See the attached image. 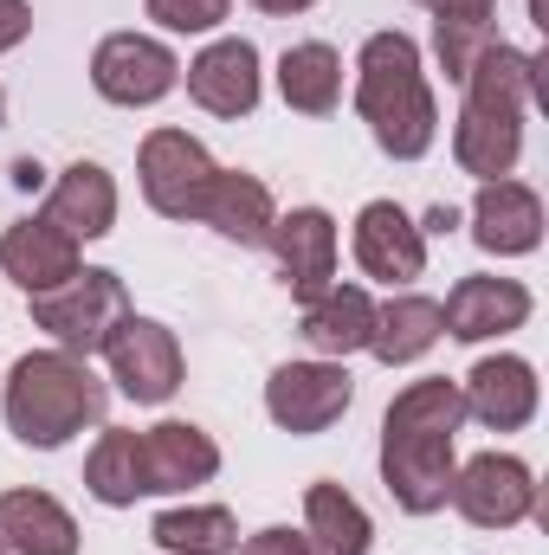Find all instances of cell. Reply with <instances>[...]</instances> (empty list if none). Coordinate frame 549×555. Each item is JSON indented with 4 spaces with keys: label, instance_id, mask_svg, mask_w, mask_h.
Instances as JSON below:
<instances>
[{
    "label": "cell",
    "instance_id": "obj_23",
    "mask_svg": "<svg viewBox=\"0 0 549 555\" xmlns=\"http://www.w3.org/2000/svg\"><path fill=\"white\" fill-rule=\"evenodd\" d=\"M439 336H446V323H439V297H426V291H395L388 304H375L369 356H375L382 369H408V362H420Z\"/></svg>",
    "mask_w": 549,
    "mask_h": 555
},
{
    "label": "cell",
    "instance_id": "obj_3",
    "mask_svg": "<svg viewBox=\"0 0 549 555\" xmlns=\"http://www.w3.org/2000/svg\"><path fill=\"white\" fill-rule=\"evenodd\" d=\"M104 408H111V388L91 375V362H78L65 349H26L0 388L7 433L33 452H59L85 426H104Z\"/></svg>",
    "mask_w": 549,
    "mask_h": 555
},
{
    "label": "cell",
    "instance_id": "obj_26",
    "mask_svg": "<svg viewBox=\"0 0 549 555\" xmlns=\"http://www.w3.org/2000/svg\"><path fill=\"white\" fill-rule=\"evenodd\" d=\"M304 530L323 555H369L375 550V524L369 511L343 491V485H310L304 491Z\"/></svg>",
    "mask_w": 549,
    "mask_h": 555
},
{
    "label": "cell",
    "instance_id": "obj_20",
    "mask_svg": "<svg viewBox=\"0 0 549 555\" xmlns=\"http://www.w3.org/2000/svg\"><path fill=\"white\" fill-rule=\"evenodd\" d=\"M297 336H304L323 362H343V356L369 349V336H375V297H369L362 284H330V291H317V297L304 304Z\"/></svg>",
    "mask_w": 549,
    "mask_h": 555
},
{
    "label": "cell",
    "instance_id": "obj_13",
    "mask_svg": "<svg viewBox=\"0 0 549 555\" xmlns=\"http://www.w3.org/2000/svg\"><path fill=\"white\" fill-rule=\"evenodd\" d=\"M531 310H537V297H531L518 278L472 272V278H459V284L446 291L439 323H446L452 343H491V336H505V330H524Z\"/></svg>",
    "mask_w": 549,
    "mask_h": 555
},
{
    "label": "cell",
    "instance_id": "obj_21",
    "mask_svg": "<svg viewBox=\"0 0 549 555\" xmlns=\"http://www.w3.org/2000/svg\"><path fill=\"white\" fill-rule=\"evenodd\" d=\"M46 220L59 233H72L78 246L85 240H104L117 227V181H111V168L104 162H72L52 181V194H46Z\"/></svg>",
    "mask_w": 549,
    "mask_h": 555
},
{
    "label": "cell",
    "instance_id": "obj_5",
    "mask_svg": "<svg viewBox=\"0 0 549 555\" xmlns=\"http://www.w3.org/2000/svg\"><path fill=\"white\" fill-rule=\"evenodd\" d=\"M124 317H130V291H124V278L104 272V266H78L59 291L33 297V330H46L52 349L78 356V362L104 356V343L117 336Z\"/></svg>",
    "mask_w": 549,
    "mask_h": 555
},
{
    "label": "cell",
    "instance_id": "obj_10",
    "mask_svg": "<svg viewBox=\"0 0 549 555\" xmlns=\"http://www.w3.org/2000/svg\"><path fill=\"white\" fill-rule=\"evenodd\" d=\"M349 401H356V382H349V369L343 362H284L272 369V382H266V414L272 426L284 433H297V439H310V433H330L336 420L349 414Z\"/></svg>",
    "mask_w": 549,
    "mask_h": 555
},
{
    "label": "cell",
    "instance_id": "obj_9",
    "mask_svg": "<svg viewBox=\"0 0 549 555\" xmlns=\"http://www.w3.org/2000/svg\"><path fill=\"white\" fill-rule=\"evenodd\" d=\"M104 362H111L117 395H130L137 408H162V401H175V388H181V375H188L175 330L155 323V317H137V310H130V317L117 323V336L104 343Z\"/></svg>",
    "mask_w": 549,
    "mask_h": 555
},
{
    "label": "cell",
    "instance_id": "obj_30",
    "mask_svg": "<svg viewBox=\"0 0 549 555\" xmlns=\"http://www.w3.org/2000/svg\"><path fill=\"white\" fill-rule=\"evenodd\" d=\"M233 555H323L310 543V530H291V524H272V530H259V537H246Z\"/></svg>",
    "mask_w": 549,
    "mask_h": 555
},
{
    "label": "cell",
    "instance_id": "obj_37",
    "mask_svg": "<svg viewBox=\"0 0 549 555\" xmlns=\"http://www.w3.org/2000/svg\"><path fill=\"white\" fill-rule=\"evenodd\" d=\"M0 555H7V550H0Z\"/></svg>",
    "mask_w": 549,
    "mask_h": 555
},
{
    "label": "cell",
    "instance_id": "obj_15",
    "mask_svg": "<svg viewBox=\"0 0 549 555\" xmlns=\"http://www.w3.org/2000/svg\"><path fill=\"white\" fill-rule=\"evenodd\" d=\"M459 395H465V420H478L485 433L531 426L537 420V401H544L537 369L524 356H485V362H472V375L459 382Z\"/></svg>",
    "mask_w": 549,
    "mask_h": 555
},
{
    "label": "cell",
    "instance_id": "obj_35",
    "mask_svg": "<svg viewBox=\"0 0 549 555\" xmlns=\"http://www.w3.org/2000/svg\"><path fill=\"white\" fill-rule=\"evenodd\" d=\"M39 175H46L39 162H20V168H13V181H20V188H39Z\"/></svg>",
    "mask_w": 549,
    "mask_h": 555
},
{
    "label": "cell",
    "instance_id": "obj_29",
    "mask_svg": "<svg viewBox=\"0 0 549 555\" xmlns=\"http://www.w3.org/2000/svg\"><path fill=\"white\" fill-rule=\"evenodd\" d=\"M142 7L162 33H214L233 13V0H142Z\"/></svg>",
    "mask_w": 549,
    "mask_h": 555
},
{
    "label": "cell",
    "instance_id": "obj_1",
    "mask_svg": "<svg viewBox=\"0 0 549 555\" xmlns=\"http://www.w3.org/2000/svg\"><path fill=\"white\" fill-rule=\"evenodd\" d=\"M459 426H465V395L446 375L408 382L388 401V414H382V485L408 517L446 511V491L459 472V459H452Z\"/></svg>",
    "mask_w": 549,
    "mask_h": 555
},
{
    "label": "cell",
    "instance_id": "obj_8",
    "mask_svg": "<svg viewBox=\"0 0 549 555\" xmlns=\"http://www.w3.org/2000/svg\"><path fill=\"white\" fill-rule=\"evenodd\" d=\"M181 85V59L149 33H111L91 52V91L117 111H149Z\"/></svg>",
    "mask_w": 549,
    "mask_h": 555
},
{
    "label": "cell",
    "instance_id": "obj_22",
    "mask_svg": "<svg viewBox=\"0 0 549 555\" xmlns=\"http://www.w3.org/2000/svg\"><path fill=\"white\" fill-rule=\"evenodd\" d=\"M194 220L214 227V233L233 240V246H266V233H272V220H278V201H272V188H266L259 175H246V168H220Z\"/></svg>",
    "mask_w": 549,
    "mask_h": 555
},
{
    "label": "cell",
    "instance_id": "obj_27",
    "mask_svg": "<svg viewBox=\"0 0 549 555\" xmlns=\"http://www.w3.org/2000/svg\"><path fill=\"white\" fill-rule=\"evenodd\" d=\"M149 537L168 555H233L240 550V524H233L227 504H175V511L155 517Z\"/></svg>",
    "mask_w": 549,
    "mask_h": 555
},
{
    "label": "cell",
    "instance_id": "obj_12",
    "mask_svg": "<svg viewBox=\"0 0 549 555\" xmlns=\"http://www.w3.org/2000/svg\"><path fill=\"white\" fill-rule=\"evenodd\" d=\"M181 78H188V98L207 117H253L259 98H266V72H259L253 39H214L207 52H194V65Z\"/></svg>",
    "mask_w": 549,
    "mask_h": 555
},
{
    "label": "cell",
    "instance_id": "obj_17",
    "mask_svg": "<svg viewBox=\"0 0 549 555\" xmlns=\"http://www.w3.org/2000/svg\"><path fill=\"white\" fill-rule=\"evenodd\" d=\"M220 472V446L214 433H201L194 420H162L142 433V485L149 498H175V491H194Z\"/></svg>",
    "mask_w": 549,
    "mask_h": 555
},
{
    "label": "cell",
    "instance_id": "obj_2",
    "mask_svg": "<svg viewBox=\"0 0 549 555\" xmlns=\"http://www.w3.org/2000/svg\"><path fill=\"white\" fill-rule=\"evenodd\" d=\"M459 91L465 104L452 117V162L478 181H505L524 155V117L537 104V59L498 39Z\"/></svg>",
    "mask_w": 549,
    "mask_h": 555
},
{
    "label": "cell",
    "instance_id": "obj_24",
    "mask_svg": "<svg viewBox=\"0 0 549 555\" xmlns=\"http://www.w3.org/2000/svg\"><path fill=\"white\" fill-rule=\"evenodd\" d=\"M278 98L297 117H330L343 104V59H336V46H323V39L284 46V59H278Z\"/></svg>",
    "mask_w": 549,
    "mask_h": 555
},
{
    "label": "cell",
    "instance_id": "obj_34",
    "mask_svg": "<svg viewBox=\"0 0 549 555\" xmlns=\"http://www.w3.org/2000/svg\"><path fill=\"white\" fill-rule=\"evenodd\" d=\"M452 227H459V214H452V207H433V214H426V227H420V233H452Z\"/></svg>",
    "mask_w": 549,
    "mask_h": 555
},
{
    "label": "cell",
    "instance_id": "obj_11",
    "mask_svg": "<svg viewBox=\"0 0 549 555\" xmlns=\"http://www.w3.org/2000/svg\"><path fill=\"white\" fill-rule=\"evenodd\" d=\"M266 246H272L278 278L291 284L297 304H310L317 291L336 284V253H343V240H336V220H330L323 207H291V214H278L272 233H266Z\"/></svg>",
    "mask_w": 549,
    "mask_h": 555
},
{
    "label": "cell",
    "instance_id": "obj_7",
    "mask_svg": "<svg viewBox=\"0 0 549 555\" xmlns=\"http://www.w3.org/2000/svg\"><path fill=\"white\" fill-rule=\"evenodd\" d=\"M220 162L207 155V142L188 137V130H149L137 149V181L142 201L162 214V220H194L207 188H214Z\"/></svg>",
    "mask_w": 549,
    "mask_h": 555
},
{
    "label": "cell",
    "instance_id": "obj_25",
    "mask_svg": "<svg viewBox=\"0 0 549 555\" xmlns=\"http://www.w3.org/2000/svg\"><path fill=\"white\" fill-rule=\"evenodd\" d=\"M85 491H91L104 511H130L137 498H149L137 426H104V433H98V446H91V459H85Z\"/></svg>",
    "mask_w": 549,
    "mask_h": 555
},
{
    "label": "cell",
    "instance_id": "obj_32",
    "mask_svg": "<svg viewBox=\"0 0 549 555\" xmlns=\"http://www.w3.org/2000/svg\"><path fill=\"white\" fill-rule=\"evenodd\" d=\"M413 7H426L433 20H491L498 13V0H413Z\"/></svg>",
    "mask_w": 549,
    "mask_h": 555
},
{
    "label": "cell",
    "instance_id": "obj_33",
    "mask_svg": "<svg viewBox=\"0 0 549 555\" xmlns=\"http://www.w3.org/2000/svg\"><path fill=\"white\" fill-rule=\"evenodd\" d=\"M259 13H278V20H291V13H304V7H317V0H253Z\"/></svg>",
    "mask_w": 549,
    "mask_h": 555
},
{
    "label": "cell",
    "instance_id": "obj_28",
    "mask_svg": "<svg viewBox=\"0 0 549 555\" xmlns=\"http://www.w3.org/2000/svg\"><path fill=\"white\" fill-rule=\"evenodd\" d=\"M498 46V26L491 20H433V59L446 72V85H465L472 65Z\"/></svg>",
    "mask_w": 549,
    "mask_h": 555
},
{
    "label": "cell",
    "instance_id": "obj_18",
    "mask_svg": "<svg viewBox=\"0 0 549 555\" xmlns=\"http://www.w3.org/2000/svg\"><path fill=\"white\" fill-rule=\"evenodd\" d=\"M85 259H78V240L72 233H59L46 214H33V220H13L7 233H0V272L13 278L26 297H39V291H59L65 278L78 272Z\"/></svg>",
    "mask_w": 549,
    "mask_h": 555
},
{
    "label": "cell",
    "instance_id": "obj_14",
    "mask_svg": "<svg viewBox=\"0 0 549 555\" xmlns=\"http://www.w3.org/2000/svg\"><path fill=\"white\" fill-rule=\"evenodd\" d=\"M472 240L491 259H524L544 246V194L531 181H478L472 194Z\"/></svg>",
    "mask_w": 549,
    "mask_h": 555
},
{
    "label": "cell",
    "instance_id": "obj_19",
    "mask_svg": "<svg viewBox=\"0 0 549 555\" xmlns=\"http://www.w3.org/2000/svg\"><path fill=\"white\" fill-rule=\"evenodd\" d=\"M0 550L7 555H78V517L52 491H0Z\"/></svg>",
    "mask_w": 549,
    "mask_h": 555
},
{
    "label": "cell",
    "instance_id": "obj_31",
    "mask_svg": "<svg viewBox=\"0 0 549 555\" xmlns=\"http://www.w3.org/2000/svg\"><path fill=\"white\" fill-rule=\"evenodd\" d=\"M26 33H33V7L26 0H0V52L26 46Z\"/></svg>",
    "mask_w": 549,
    "mask_h": 555
},
{
    "label": "cell",
    "instance_id": "obj_6",
    "mask_svg": "<svg viewBox=\"0 0 549 555\" xmlns=\"http://www.w3.org/2000/svg\"><path fill=\"white\" fill-rule=\"evenodd\" d=\"M446 504L472 524V530H518L537 517V472L518 452H478L452 472Z\"/></svg>",
    "mask_w": 549,
    "mask_h": 555
},
{
    "label": "cell",
    "instance_id": "obj_4",
    "mask_svg": "<svg viewBox=\"0 0 549 555\" xmlns=\"http://www.w3.org/2000/svg\"><path fill=\"white\" fill-rule=\"evenodd\" d=\"M356 117L369 124V137L395 162H420L439 137V104L420 65V46L408 33H369L356 52Z\"/></svg>",
    "mask_w": 549,
    "mask_h": 555
},
{
    "label": "cell",
    "instance_id": "obj_16",
    "mask_svg": "<svg viewBox=\"0 0 549 555\" xmlns=\"http://www.w3.org/2000/svg\"><path fill=\"white\" fill-rule=\"evenodd\" d=\"M349 246H356V266H362V278H382V284H413V278L426 272V233L413 227V214H408V207H395V201H369V207L356 214Z\"/></svg>",
    "mask_w": 549,
    "mask_h": 555
},
{
    "label": "cell",
    "instance_id": "obj_36",
    "mask_svg": "<svg viewBox=\"0 0 549 555\" xmlns=\"http://www.w3.org/2000/svg\"><path fill=\"white\" fill-rule=\"evenodd\" d=\"M0 124H7V91H0Z\"/></svg>",
    "mask_w": 549,
    "mask_h": 555
}]
</instances>
